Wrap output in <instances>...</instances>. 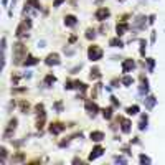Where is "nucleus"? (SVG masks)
Here are the masks:
<instances>
[{
	"instance_id": "nucleus-1",
	"label": "nucleus",
	"mask_w": 165,
	"mask_h": 165,
	"mask_svg": "<svg viewBox=\"0 0 165 165\" xmlns=\"http://www.w3.org/2000/svg\"><path fill=\"white\" fill-rule=\"evenodd\" d=\"M88 55H89V60H91V61H98V60L103 58V50L99 46H96V45H93V46H89Z\"/></svg>"
},
{
	"instance_id": "nucleus-2",
	"label": "nucleus",
	"mask_w": 165,
	"mask_h": 165,
	"mask_svg": "<svg viewBox=\"0 0 165 165\" xmlns=\"http://www.w3.org/2000/svg\"><path fill=\"white\" fill-rule=\"evenodd\" d=\"M28 28H30V20H25L20 26H18V28H17V36H18V38L25 36V35H26V30H28Z\"/></svg>"
},
{
	"instance_id": "nucleus-3",
	"label": "nucleus",
	"mask_w": 165,
	"mask_h": 165,
	"mask_svg": "<svg viewBox=\"0 0 165 165\" xmlns=\"http://www.w3.org/2000/svg\"><path fill=\"white\" fill-rule=\"evenodd\" d=\"M25 55H26L25 46H23V45H20V43H18V45H15V58H17V63H20V60L25 56Z\"/></svg>"
},
{
	"instance_id": "nucleus-4",
	"label": "nucleus",
	"mask_w": 165,
	"mask_h": 165,
	"mask_svg": "<svg viewBox=\"0 0 165 165\" xmlns=\"http://www.w3.org/2000/svg\"><path fill=\"white\" fill-rule=\"evenodd\" d=\"M109 13H111V12H109L106 7H101V8L96 12V18H98L99 21H103V20H106V18L109 17Z\"/></svg>"
},
{
	"instance_id": "nucleus-5",
	"label": "nucleus",
	"mask_w": 165,
	"mask_h": 165,
	"mask_svg": "<svg viewBox=\"0 0 165 165\" xmlns=\"http://www.w3.org/2000/svg\"><path fill=\"white\" fill-rule=\"evenodd\" d=\"M15 129H17V119H12L10 122H8V127H7V130L3 132V137H5V139H8V137L12 135V132H13Z\"/></svg>"
},
{
	"instance_id": "nucleus-6",
	"label": "nucleus",
	"mask_w": 165,
	"mask_h": 165,
	"mask_svg": "<svg viewBox=\"0 0 165 165\" xmlns=\"http://www.w3.org/2000/svg\"><path fill=\"white\" fill-rule=\"evenodd\" d=\"M58 63H60V58H58L56 53H51V55H48L46 56V64L51 66V64H58Z\"/></svg>"
},
{
	"instance_id": "nucleus-7",
	"label": "nucleus",
	"mask_w": 165,
	"mask_h": 165,
	"mask_svg": "<svg viewBox=\"0 0 165 165\" xmlns=\"http://www.w3.org/2000/svg\"><path fill=\"white\" fill-rule=\"evenodd\" d=\"M103 152H104V150H103V147H99V145H98V147H94V149H93V152H91V155H89V160L98 159L99 155H103Z\"/></svg>"
},
{
	"instance_id": "nucleus-8",
	"label": "nucleus",
	"mask_w": 165,
	"mask_h": 165,
	"mask_svg": "<svg viewBox=\"0 0 165 165\" xmlns=\"http://www.w3.org/2000/svg\"><path fill=\"white\" fill-rule=\"evenodd\" d=\"M63 129H64V125H63V124H60V122H56V124H51L50 132H51V134H60Z\"/></svg>"
},
{
	"instance_id": "nucleus-9",
	"label": "nucleus",
	"mask_w": 165,
	"mask_h": 165,
	"mask_svg": "<svg viewBox=\"0 0 165 165\" xmlns=\"http://www.w3.org/2000/svg\"><path fill=\"white\" fill-rule=\"evenodd\" d=\"M134 66H135V63L132 61V60H125V61L122 63V71H124V73H127V71H130V69H132Z\"/></svg>"
},
{
	"instance_id": "nucleus-10",
	"label": "nucleus",
	"mask_w": 165,
	"mask_h": 165,
	"mask_svg": "<svg viewBox=\"0 0 165 165\" xmlns=\"http://www.w3.org/2000/svg\"><path fill=\"white\" fill-rule=\"evenodd\" d=\"M116 30H117V36H121L129 30V25H127V23H119V25L116 26Z\"/></svg>"
},
{
	"instance_id": "nucleus-11",
	"label": "nucleus",
	"mask_w": 165,
	"mask_h": 165,
	"mask_svg": "<svg viewBox=\"0 0 165 165\" xmlns=\"http://www.w3.org/2000/svg\"><path fill=\"white\" fill-rule=\"evenodd\" d=\"M91 139H93L94 142H101V140L104 139V134L99 132V130H94V132H91Z\"/></svg>"
},
{
	"instance_id": "nucleus-12",
	"label": "nucleus",
	"mask_w": 165,
	"mask_h": 165,
	"mask_svg": "<svg viewBox=\"0 0 165 165\" xmlns=\"http://www.w3.org/2000/svg\"><path fill=\"white\" fill-rule=\"evenodd\" d=\"M86 111H88L89 114H93V116H94V114L98 112V106H96L94 103H86Z\"/></svg>"
},
{
	"instance_id": "nucleus-13",
	"label": "nucleus",
	"mask_w": 165,
	"mask_h": 165,
	"mask_svg": "<svg viewBox=\"0 0 165 165\" xmlns=\"http://www.w3.org/2000/svg\"><path fill=\"white\" fill-rule=\"evenodd\" d=\"M64 23H66L68 26H74L76 25V17L74 15H68L66 18H64Z\"/></svg>"
},
{
	"instance_id": "nucleus-14",
	"label": "nucleus",
	"mask_w": 165,
	"mask_h": 165,
	"mask_svg": "<svg viewBox=\"0 0 165 165\" xmlns=\"http://www.w3.org/2000/svg\"><path fill=\"white\" fill-rule=\"evenodd\" d=\"M122 132H130V122L127 121V119H122Z\"/></svg>"
},
{
	"instance_id": "nucleus-15",
	"label": "nucleus",
	"mask_w": 165,
	"mask_h": 165,
	"mask_svg": "<svg viewBox=\"0 0 165 165\" xmlns=\"http://www.w3.org/2000/svg\"><path fill=\"white\" fill-rule=\"evenodd\" d=\"M109 43H111V46H119V48L122 46V41L119 40V38H112V40L109 41Z\"/></svg>"
},
{
	"instance_id": "nucleus-16",
	"label": "nucleus",
	"mask_w": 165,
	"mask_h": 165,
	"mask_svg": "<svg viewBox=\"0 0 165 165\" xmlns=\"http://www.w3.org/2000/svg\"><path fill=\"white\" fill-rule=\"evenodd\" d=\"M36 63H38V60H36V58H33V56H30L25 63H23V64H25V66H30V64H36Z\"/></svg>"
},
{
	"instance_id": "nucleus-17",
	"label": "nucleus",
	"mask_w": 165,
	"mask_h": 165,
	"mask_svg": "<svg viewBox=\"0 0 165 165\" xmlns=\"http://www.w3.org/2000/svg\"><path fill=\"white\" fill-rule=\"evenodd\" d=\"M137 112H139V107H137V106H132V107L127 109V114H129V116H134V114H137Z\"/></svg>"
},
{
	"instance_id": "nucleus-18",
	"label": "nucleus",
	"mask_w": 165,
	"mask_h": 165,
	"mask_svg": "<svg viewBox=\"0 0 165 165\" xmlns=\"http://www.w3.org/2000/svg\"><path fill=\"white\" fill-rule=\"evenodd\" d=\"M104 117H106V119H111V117H112V109H111V107L104 109Z\"/></svg>"
},
{
	"instance_id": "nucleus-19",
	"label": "nucleus",
	"mask_w": 165,
	"mask_h": 165,
	"mask_svg": "<svg viewBox=\"0 0 165 165\" xmlns=\"http://www.w3.org/2000/svg\"><path fill=\"white\" fill-rule=\"evenodd\" d=\"M99 76H101V74H99V69H98V68H94L93 71H91V78L96 79V78H99Z\"/></svg>"
},
{
	"instance_id": "nucleus-20",
	"label": "nucleus",
	"mask_w": 165,
	"mask_h": 165,
	"mask_svg": "<svg viewBox=\"0 0 165 165\" xmlns=\"http://www.w3.org/2000/svg\"><path fill=\"white\" fill-rule=\"evenodd\" d=\"M51 82H55V76H51V74H50V76L45 78V84H51Z\"/></svg>"
},
{
	"instance_id": "nucleus-21",
	"label": "nucleus",
	"mask_w": 165,
	"mask_h": 165,
	"mask_svg": "<svg viewBox=\"0 0 165 165\" xmlns=\"http://www.w3.org/2000/svg\"><path fill=\"white\" fill-rule=\"evenodd\" d=\"M122 82L125 84V86H129V84H132V78H130V76H125L122 79Z\"/></svg>"
},
{
	"instance_id": "nucleus-22",
	"label": "nucleus",
	"mask_w": 165,
	"mask_h": 165,
	"mask_svg": "<svg viewBox=\"0 0 165 165\" xmlns=\"http://www.w3.org/2000/svg\"><path fill=\"white\" fill-rule=\"evenodd\" d=\"M145 124H147V116H142V121H140V125H139V127H140V129H144Z\"/></svg>"
},
{
	"instance_id": "nucleus-23",
	"label": "nucleus",
	"mask_w": 165,
	"mask_h": 165,
	"mask_svg": "<svg viewBox=\"0 0 165 165\" xmlns=\"http://www.w3.org/2000/svg\"><path fill=\"white\" fill-rule=\"evenodd\" d=\"M154 104H155V98H152V96H150V98H149V103H147V107H152Z\"/></svg>"
},
{
	"instance_id": "nucleus-24",
	"label": "nucleus",
	"mask_w": 165,
	"mask_h": 165,
	"mask_svg": "<svg viewBox=\"0 0 165 165\" xmlns=\"http://www.w3.org/2000/svg\"><path fill=\"white\" fill-rule=\"evenodd\" d=\"M94 35H96V33H94V30H88V35H86V36L91 40V38H94Z\"/></svg>"
},
{
	"instance_id": "nucleus-25",
	"label": "nucleus",
	"mask_w": 165,
	"mask_h": 165,
	"mask_svg": "<svg viewBox=\"0 0 165 165\" xmlns=\"http://www.w3.org/2000/svg\"><path fill=\"white\" fill-rule=\"evenodd\" d=\"M140 162H145V164H149V162H150V159H147L145 155H140Z\"/></svg>"
},
{
	"instance_id": "nucleus-26",
	"label": "nucleus",
	"mask_w": 165,
	"mask_h": 165,
	"mask_svg": "<svg viewBox=\"0 0 165 165\" xmlns=\"http://www.w3.org/2000/svg\"><path fill=\"white\" fill-rule=\"evenodd\" d=\"M63 2H64V0H55V3H53V7H60L63 3Z\"/></svg>"
},
{
	"instance_id": "nucleus-27",
	"label": "nucleus",
	"mask_w": 165,
	"mask_h": 165,
	"mask_svg": "<svg viewBox=\"0 0 165 165\" xmlns=\"http://www.w3.org/2000/svg\"><path fill=\"white\" fill-rule=\"evenodd\" d=\"M3 5H7V0H3Z\"/></svg>"
}]
</instances>
